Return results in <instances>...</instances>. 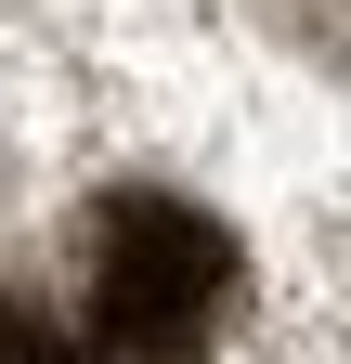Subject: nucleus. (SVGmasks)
I'll return each instance as SVG.
<instances>
[{"mask_svg": "<svg viewBox=\"0 0 351 364\" xmlns=\"http://www.w3.org/2000/svg\"><path fill=\"white\" fill-rule=\"evenodd\" d=\"M234 287H247L234 235L183 196H104L78 235V312L117 364H195L234 326Z\"/></svg>", "mask_w": 351, "mask_h": 364, "instance_id": "nucleus-1", "label": "nucleus"}, {"mask_svg": "<svg viewBox=\"0 0 351 364\" xmlns=\"http://www.w3.org/2000/svg\"><path fill=\"white\" fill-rule=\"evenodd\" d=\"M0 364H92V338H65L53 312H0Z\"/></svg>", "mask_w": 351, "mask_h": 364, "instance_id": "nucleus-2", "label": "nucleus"}]
</instances>
